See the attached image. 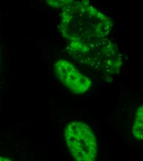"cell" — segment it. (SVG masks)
<instances>
[{"label": "cell", "instance_id": "5", "mask_svg": "<svg viewBox=\"0 0 143 161\" xmlns=\"http://www.w3.org/2000/svg\"><path fill=\"white\" fill-rule=\"evenodd\" d=\"M143 106H140L136 112V120L135 121L133 135L135 138L142 140L143 138Z\"/></svg>", "mask_w": 143, "mask_h": 161}, {"label": "cell", "instance_id": "3", "mask_svg": "<svg viewBox=\"0 0 143 161\" xmlns=\"http://www.w3.org/2000/svg\"><path fill=\"white\" fill-rule=\"evenodd\" d=\"M65 139L72 157L78 161H93L97 155L96 138L90 127L72 121L65 129Z\"/></svg>", "mask_w": 143, "mask_h": 161}, {"label": "cell", "instance_id": "2", "mask_svg": "<svg viewBox=\"0 0 143 161\" xmlns=\"http://www.w3.org/2000/svg\"><path fill=\"white\" fill-rule=\"evenodd\" d=\"M67 50L75 60L94 69L115 74L122 64L117 46L109 39L93 45L69 42Z\"/></svg>", "mask_w": 143, "mask_h": 161}, {"label": "cell", "instance_id": "7", "mask_svg": "<svg viewBox=\"0 0 143 161\" xmlns=\"http://www.w3.org/2000/svg\"><path fill=\"white\" fill-rule=\"evenodd\" d=\"M0 161H9L8 159H6L4 158H0Z\"/></svg>", "mask_w": 143, "mask_h": 161}, {"label": "cell", "instance_id": "4", "mask_svg": "<svg viewBox=\"0 0 143 161\" xmlns=\"http://www.w3.org/2000/svg\"><path fill=\"white\" fill-rule=\"evenodd\" d=\"M56 77L71 91L80 94L87 91L91 86V81L86 76L83 75L77 68L69 61L60 60L54 64Z\"/></svg>", "mask_w": 143, "mask_h": 161}, {"label": "cell", "instance_id": "1", "mask_svg": "<svg viewBox=\"0 0 143 161\" xmlns=\"http://www.w3.org/2000/svg\"><path fill=\"white\" fill-rule=\"evenodd\" d=\"M112 21L88 0L74 1L63 8L60 32L69 42L93 45L108 39Z\"/></svg>", "mask_w": 143, "mask_h": 161}, {"label": "cell", "instance_id": "6", "mask_svg": "<svg viewBox=\"0 0 143 161\" xmlns=\"http://www.w3.org/2000/svg\"><path fill=\"white\" fill-rule=\"evenodd\" d=\"M74 1V0H47L48 4L54 8H64Z\"/></svg>", "mask_w": 143, "mask_h": 161}]
</instances>
